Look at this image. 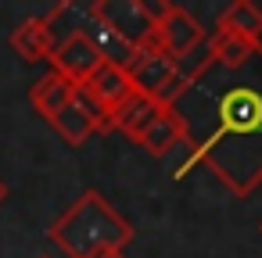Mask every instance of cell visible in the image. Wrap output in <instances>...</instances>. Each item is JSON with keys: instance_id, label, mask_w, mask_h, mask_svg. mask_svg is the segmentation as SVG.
I'll use <instances>...</instances> for the list:
<instances>
[{"instance_id": "277c9868", "label": "cell", "mask_w": 262, "mask_h": 258, "mask_svg": "<svg viewBox=\"0 0 262 258\" xmlns=\"http://www.w3.org/2000/svg\"><path fill=\"white\" fill-rule=\"evenodd\" d=\"M86 11L133 51L155 40V15L147 0H94L86 4Z\"/></svg>"}, {"instance_id": "8fae6325", "label": "cell", "mask_w": 262, "mask_h": 258, "mask_svg": "<svg viewBox=\"0 0 262 258\" xmlns=\"http://www.w3.org/2000/svg\"><path fill=\"white\" fill-rule=\"evenodd\" d=\"M158 111H162V104H155V101L144 97V93H133V97H126V101L115 108V115H112L108 122H112V133H122V136H129L133 144H140V136L151 129V122L158 119Z\"/></svg>"}, {"instance_id": "9c48e42d", "label": "cell", "mask_w": 262, "mask_h": 258, "mask_svg": "<svg viewBox=\"0 0 262 258\" xmlns=\"http://www.w3.org/2000/svg\"><path fill=\"white\" fill-rule=\"evenodd\" d=\"M8 43H11V51L22 61H51V54L58 47V40H54V33H51V26H47L43 15L18 22V29L8 36Z\"/></svg>"}, {"instance_id": "8992f818", "label": "cell", "mask_w": 262, "mask_h": 258, "mask_svg": "<svg viewBox=\"0 0 262 258\" xmlns=\"http://www.w3.org/2000/svg\"><path fill=\"white\" fill-rule=\"evenodd\" d=\"M101 65H104L101 51H97L83 33H72V36L61 40V43L54 47V54H51V72L65 76V79L76 83V86H83Z\"/></svg>"}, {"instance_id": "9a60e30c", "label": "cell", "mask_w": 262, "mask_h": 258, "mask_svg": "<svg viewBox=\"0 0 262 258\" xmlns=\"http://www.w3.org/2000/svg\"><path fill=\"white\" fill-rule=\"evenodd\" d=\"M97 258H129L126 251H104V254H97Z\"/></svg>"}, {"instance_id": "30bf717a", "label": "cell", "mask_w": 262, "mask_h": 258, "mask_svg": "<svg viewBox=\"0 0 262 258\" xmlns=\"http://www.w3.org/2000/svg\"><path fill=\"white\" fill-rule=\"evenodd\" d=\"M76 93H79L76 83H69V79L58 76V72H47V76H40V79L29 86V104L36 108V115H43L47 122H54V115H58L61 108H69V104L76 101Z\"/></svg>"}, {"instance_id": "6da1fadb", "label": "cell", "mask_w": 262, "mask_h": 258, "mask_svg": "<svg viewBox=\"0 0 262 258\" xmlns=\"http://www.w3.org/2000/svg\"><path fill=\"white\" fill-rule=\"evenodd\" d=\"M169 111L190 154L176 165V179L205 165L237 197L262 186V47L233 68L208 61L169 101Z\"/></svg>"}, {"instance_id": "3957f363", "label": "cell", "mask_w": 262, "mask_h": 258, "mask_svg": "<svg viewBox=\"0 0 262 258\" xmlns=\"http://www.w3.org/2000/svg\"><path fill=\"white\" fill-rule=\"evenodd\" d=\"M126 76H129L137 93L151 97L162 108H169V101L183 90V76H180L176 58H169L155 40L133 51V58L126 61Z\"/></svg>"}, {"instance_id": "2e32d148", "label": "cell", "mask_w": 262, "mask_h": 258, "mask_svg": "<svg viewBox=\"0 0 262 258\" xmlns=\"http://www.w3.org/2000/svg\"><path fill=\"white\" fill-rule=\"evenodd\" d=\"M4 201H8V183L0 179V204H4Z\"/></svg>"}, {"instance_id": "52a82bcc", "label": "cell", "mask_w": 262, "mask_h": 258, "mask_svg": "<svg viewBox=\"0 0 262 258\" xmlns=\"http://www.w3.org/2000/svg\"><path fill=\"white\" fill-rule=\"evenodd\" d=\"M83 97L104 115V119H112L115 115V108L126 101V97H133L137 90H133V83H129V76H126V68H119V65H112V61H104L83 86ZM112 126V122H108Z\"/></svg>"}, {"instance_id": "e0dca14e", "label": "cell", "mask_w": 262, "mask_h": 258, "mask_svg": "<svg viewBox=\"0 0 262 258\" xmlns=\"http://www.w3.org/2000/svg\"><path fill=\"white\" fill-rule=\"evenodd\" d=\"M258 229H262V226H258Z\"/></svg>"}, {"instance_id": "ba28073f", "label": "cell", "mask_w": 262, "mask_h": 258, "mask_svg": "<svg viewBox=\"0 0 262 258\" xmlns=\"http://www.w3.org/2000/svg\"><path fill=\"white\" fill-rule=\"evenodd\" d=\"M54 129H58V136L69 144V147H83L94 133H112V126H108V119L83 97V90L76 93V101L69 104V108H61L58 115H54V122H51Z\"/></svg>"}, {"instance_id": "4fadbf2b", "label": "cell", "mask_w": 262, "mask_h": 258, "mask_svg": "<svg viewBox=\"0 0 262 258\" xmlns=\"http://www.w3.org/2000/svg\"><path fill=\"white\" fill-rule=\"evenodd\" d=\"M140 147H144L151 158H165V154H172L176 147H183V129H180V122H176V115H172L169 108L158 111V119L151 122V129L140 136Z\"/></svg>"}, {"instance_id": "7c38bea8", "label": "cell", "mask_w": 262, "mask_h": 258, "mask_svg": "<svg viewBox=\"0 0 262 258\" xmlns=\"http://www.w3.org/2000/svg\"><path fill=\"white\" fill-rule=\"evenodd\" d=\"M205 43H208L212 61H215V65H226V68L244 65V61L262 47V43H255V40H248V36H237V33H230V29H212V33L205 36Z\"/></svg>"}, {"instance_id": "7a4b0ae2", "label": "cell", "mask_w": 262, "mask_h": 258, "mask_svg": "<svg viewBox=\"0 0 262 258\" xmlns=\"http://www.w3.org/2000/svg\"><path fill=\"white\" fill-rule=\"evenodd\" d=\"M47 237L65 258H97L104 251H126L137 229L104 201V194L86 190L72 208H65L51 222Z\"/></svg>"}, {"instance_id": "5bb4252c", "label": "cell", "mask_w": 262, "mask_h": 258, "mask_svg": "<svg viewBox=\"0 0 262 258\" xmlns=\"http://www.w3.org/2000/svg\"><path fill=\"white\" fill-rule=\"evenodd\" d=\"M215 29H230L237 36H248V40L262 43V11L251 0H230L215 18Z\"/></svg>"}, {"instance_id": "5b68a950", "label": "cell", "mask_w": 262, "mask_h": 258, "mask_svg": "<svg viewBox=\"0 0 262 258\" xmlns=\"http://www.w3.org/2000/svg\"><path fill=\"white\" fill-rule=\"evenodd\" d=\"M151 15H155V43L169 54V58H187L198 43H205V26L180 4H169V0H147Z\"/></svg>"}]
</instances>
